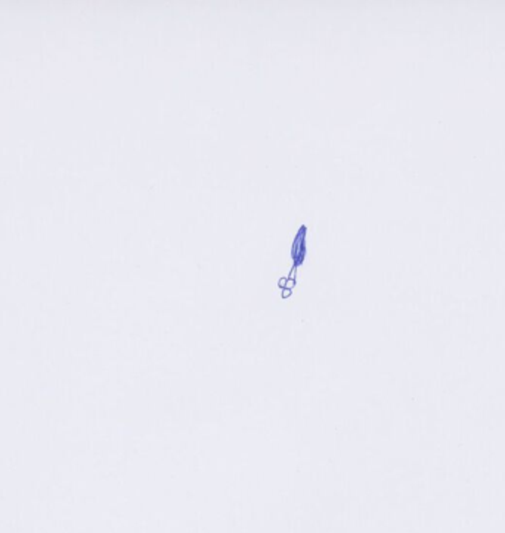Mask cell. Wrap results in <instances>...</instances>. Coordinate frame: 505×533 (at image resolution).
Instances as JSON below:
<instances>
[{"instance_id": "obj_1", "label": "cell", "mask_w": 505, "mask_h": 533, "mask_svg": "<svg viewBox=\"0 0 505 533\" xmlns=\"http://www.w3.org/2000/svg\"><path fill=\"white\" fill-rule=\"evenodd\" d=\"M291 258H292V270H297V267L301 266L306 258V227L304 226L295 235L292 250H291Z\"/></svg>"}]
</instances>
